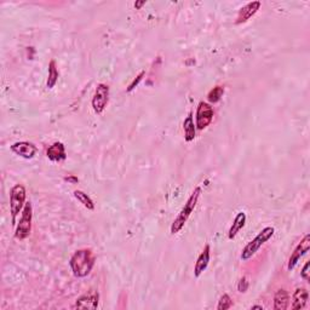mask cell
I'll return each mask as SVG.
<instances>
[{"instance_id":"1","label":"cell","mask_w":310,"mask_h":310,"mask_svg":"<svg viewBox=\"0 0 310 310\" xmlns=\"http://www.w3.org/2000/svg\"><path fill=\"white\" fill-rule=\"evenodd\" d=\"M96 257L92 250L90 249H82L74 252L70 257L69 265L72 269L73 275L75 278H85L91 273L93 265H95Z\"/></svg>"},{"instance_id":"2","label":"cell","mask_w":310,"mask_h":310,"mask_svg":"<svg viewBox=\"0 0 310 310\" xmlns=\"http://www.w3.org/2000/svg\"><path fill=\"white\" fill-rule=\"evenodd\" d=\"M200 194H201V188H200V187H197V188L194 189V192L192 193L189 199L187 200L184 207L182 208L181 212L178 213L176 220L173 221L172 225H171V234H173L174 235V234L179 233V231L182 230V228H183L184 224L187 223V221H188V218L193 213V211H194L195 207H197Z\"/></svg>"},{"instance_id":"3","label":"cell","mask_w":310,"mask_h":310,"mask_svg":"<svg viewBox=\"0 0 310 310\" xmlns=\"http://www.w3.org/2000/svg\"><path fill=\"white\" fill-rule=\"evenodd\" d=\"M275 233V229L273 226H265L262 231L254 239L249 242V244L245 246V249L241 252V259L247 260L256 254V252L258 251L260 247L265 244L269 239L273 238Z\"/></svg>"},{"instance_id":"4","label":"cell","mask_w":310,"mask_h":310,"mask_svg":"<svg viewBox=\"0 0 310 310\" xmlns=\"http://www.w3.org/2000/svg\"><path fill=\"white\" fill-rule=\"evenodd\" d=\"M32 218H33V208L32 202H26L25 207L22 210V216L20 218L15 231V238L18 240H25L30 235L32 231Z\"/></svg>"},{"instance_id":"5","label":"cell","mask_w":310,"mask_h":310,"mask_svg":"<svg viewBox=\"0 0 310 310\" xmlns=\"http://www.w3.org/2000/svg\"><path fill=\"white\" fill-rule=\"evenodd\" d=\"M26 197H27V193H26V188L22 184H16L15 187H12L11 192H10V212H11L12 223L14 224L16 222L18 213L25 207Z\"/></svg>"},{"instance_id":"6","label":"cell","mask_w":310,"mask_h":310,"mask_svg":"<svg viewBox=\"0 0 310 310\" xmlns=\"http://www.w3.org/2000/svg\"><path fill=\"white\" fill-rule=\"evenodd\" d=\"M213 115L215 112L211 104L206 102H200L197 109V121H195V126L197 130H205L208 125L213 120Z\"/></svg>"},{"instance_id":"7","label":"cell","mask_w":310,"mask_h":310,"mask_svg":"<svg viewBox=\"0 0 310 310\" xmlns=\"http://www.w3.org/2000/svg\"><path fill=\"white\" fill-rule=\"evenodd\" d=\"M109 102V86L106 84H98L92 98V108L95 113L101 114L108 106Z\"/></svg>"},{"instance_id":"8","label":"cell","mask_w":310,"mask_h":310,"mask_svg":"<svg viewBox=\"0 0 310 310\" xmlns=\"http://www.w3.org/2000/svg\"><path fill=\"white\" fill-rule=\"evenodd\" d=\"M309 250H310V235L309 234H307V235L303 238V240H302L298 245H297V247L294 249L293 254H291L290 259H288L287 269L292 270L293 268L296 267L297 264H298V262L301 260L302 257H303L304 254H308Z\"/></svg>"},{"instance_id":"9","label":"cell","mask_w":310,"mask_h":310,"mask_svg":"<svg viewBox=\"0 0 310 310\" xmlns=\"http://www.w3.org/2000/svg\"><path fill=\"white\" fill-rule=\"evenodd\" d=\"M98 302H100V294L97 291L91 290L90 292L84 294V296L79 297L74 304L75 309H87V310H95L97 309Z\"/></svg>"},{"instance_id":"10","label":"cell","mask_w":310,"mask_h":310,"mask_svg":"<svg viewBox=\"0 0 310 310\" xmlns=\"http://www.w3.org/2000/svg\"><path fill=\"white\" fill-rule=\"evenodd\" d=\"M11 150L15 154L21 156L23 159H33L38 152V148L34 143L32 142H26V141H21V142H16L11 145Z\"/></svg>"},{"instance_id":"11","label":"cell","mask_w":310,"mask_h":310,"mask_svg":"<svg viewBox=\"0 0 310 310\" xmlns=\"http://www.w3.org/2000/svg\"><path fill=\"white\" fill-rule=\"evenodd\" d=\"M260 1H252L246 4L245 6H242L240 10H239L238 17H236L235 23L236 25H241V23L247 22L251 17H254V15L257 14V11L260 7Z\"/></svg>"},{"instance_id":"12","label":"cell","mask_w":310,"mask_h":310,"mask_svg":"<svg viewBox=\"0 0 310 310\" xmlns=\"http://www.w3.org/2000/svg\"><path fill=\"white\" fill-rule=\"evenodd\" d=\"M210 258H211V247L210 245H206L202 250V252L200 254V256L197 257V263L194 265V276L195 278H199L205 270L207 269L208 267V263H210Z\"/></svg>"},{"instance_id":"13","label":"cell","mask_w":310,"mask_h":310,"mask_svg":"<svg viewBox=\"0 0 310 310\" xmlns=\"http://www.w3.org/2000/svg\"><path fill=\"white\" fill-rule=\"evenodd\" d=\"M46 155H48V158L50 159L51 161H55V163H59V161L66 160L67 154L64 144L61 142H55L54 144H51L50 147L48 148Z\"/></svg>"},{"instance_id":"14","label":"cell","mask_w":310,"mask_h":310,"mask_svg":"<svg viewBox=\"0 0 310 310\" xmlns=\"http://www.w3.org/2000/svg\"><path fill=\"white\" fill-rule=\"evenodd\" d=\"M308 299H309L308 291L303 287H298L293 293L292 306H291V308L294 310L303 309L304 307L307 306V303H308Z\"/></svg>"},{"instance_id":"15","label":"cell","mask_w":310,"mask_h":310,"mask_svg":"<svg viewBox=\"0 0 310 310\" xmlns=\"http://www.w3.org/2000/svg\"><path fill=\"white\" fill-rule=\"evenodd\" d=\"M245 224H246V213L239 212L238 215H236L235 220H234V222L233 224H231L230 229H229V231H228L229 240H233V239L238 235V233L241 230L242 228H244Z\"/></svg>"},{"instance_id":"16","label":"cell","mask_w":310,"mask_h":310,"mask_svg":"<svg viewBox=\"0 0 310 310\" xmlns=\"http://www.w3.org/2000/svg\"><path fill=\"white\" fill-rule=\"evenodd\" d=\"M290 304V296L288 292L283 288L276 291L274 296V309L275 310H286Z\"/></svg>"},{"instance_id":"17","label":"cell","mask_w":310,"mask_h":310,"mask_svg":"<svg viewBox=\"0 0 310 310\" xmlns=\"http://www.w3.org/2000/svg\"><path fill=\"white\" fill-rule=\"evenodd\" d=\"M183 130H184V140L187 142H192L195 140V132H197V126L194 124V119H193V114L189 113L186 120L183 122Z\"/></svg>"},{"instance_id":"18","label":"cell","mask_w":310,"mask_h":310,"mask_svg":"<svg viewBox=\"0 0 310 310\" xmlns=\"http://www.w3.org/2000/svg\"><path fill=\"white\" fill-rule=\"evenodd\" d=\"M58 77L59 73L58 69H57L56 66V61L55 59H51L50 63H49V75H48V82H46V86H48L49 90L55 87V85L58 82Z\"/></svg>"},{"instance_id":"19","label":"cell","mask_w":310,"mask_h":310,"mask_svg":"<svg viewBox=\"0 0 310 310\" xmlns=\"http://www.w3.org/2000/svg\"><path fill=\"white\" fill-rule=\"evenodd\" d=\"M74 197H77V199L80 201V204L84 205V206L86 207L87 210H90V211L95 210V204H93L92 199H91V197H88L86 193L82 192V190H75Z\"/></svg>"},{"instance_id":"20","label":"cell","mask_w":310,"mask_h":310,"mask_svg":"<svg viewBox=\"0 0 310 310\" xmlns=\"http://www.w3.org/2000/svg\"><path fill=\"white\" fill-rule=\"evenodd\" d=\"M223 93H224V86H220V85H218V86L213 87L207 95L208 102L210 103L220 102L221 98H222V96H223Z\"/></svg>"},{"instance_id":"21","label":"cell","mask_w":310,"mask_h":310,"mask_svg":"<svg viewBox=\"0 0 310 310\" xmlns=\"http://www.w3.org/2000/svg\"><path fill=\"white\" fill-rule=\"evenodd\" d=\"M231 306H233V301H231L230 296L226 293H224L222 297H221L220 302H218V306L217 309L218 310H226V309H230Z\"/></svg>"},{"instance_id":"22","label":"cell","mask_w":310,"mask_h":310,"mask_svg":"<svg viewBox=\"0 0 310 310\" xmlns=\"http://www.w3.org/2000/svg\"><path fill=\"white\" fill-rule=\"evenodd\" d=\"M144 75H145V72H144V70H142V72H141L140 74H138L137 77L135 78L134 80H132L131 84H130L129 87L126 88V92H131V91H134L135 88H136V87L138 86V85H140V83L142 82L143 77H144Z\"/></svg>"},{"instance_id":"23","label":"cell","mask_w":310,"mask_h":310,"mask_svg":"<svg viewBox=\"0 0 310 310\" xmlns=\"http://www.w3.org/2000/svg\"><path fill=\"white\" fill-rule=\"evenodd\" d=\"M247 288H249V281H247L246 276H244V278L240 279V281H239L238 291L241 293H245L247 291Z\"/></svg>"},{"instance_id":"24","label":"cell","mask_w":310,"mask_h":310,"mask_svg":"<svg viewBox=\"0 0 310 310\" xmlns=\"http://www.w3.org/2000/svg\"><path fill=\"white\" fill-rule=\"evenodd\" d=\"M301 276L302 279H304L306 281L310 280V262H307L306 264H304L303 269H302L301 272Z\"/></svg>"},{"instance_id":"25","label":"cell","mask_w":310,"mask_h":310,"mask_svg":"<svg viewBox=\"0 0 310 310\" xmlns=\"http://www.w3.org/2000/svg\"><path fill=\"white\" fill-rule=\"evenodd\" d=\"M66 179L67 182H70V183H78V182H79V179L77 178V177H74V176H69V177H66Z\"/></svg>"},{"instance_id":"26","label":"cell","mask_w":310,"mask_h":310,"mask_svg":"<svg viewBox=\"0 0 310 310\" xmlns=\"http://www.w3.org/2000/svg\"><path fill=\"white\" fill-rule=\"evenodd\" d=\"M145 4V1H138V2H135V7L136 9H141V7L143 6V5Z\"/></svg>"},{"instance_id":"27","label":"cell","mask_w":310,"mask_h":310,"mask_svg":"<svg viewBox=\"0 0 310 310\" xmlns=\"http://www.w3.org/2000/svg\"><path fill=\"white\" fill-rule=\"evenodd\" d=\"M252 309H260V310H263V307H260V306H254V307H252Z\"/></svg>"}]
</instances>
